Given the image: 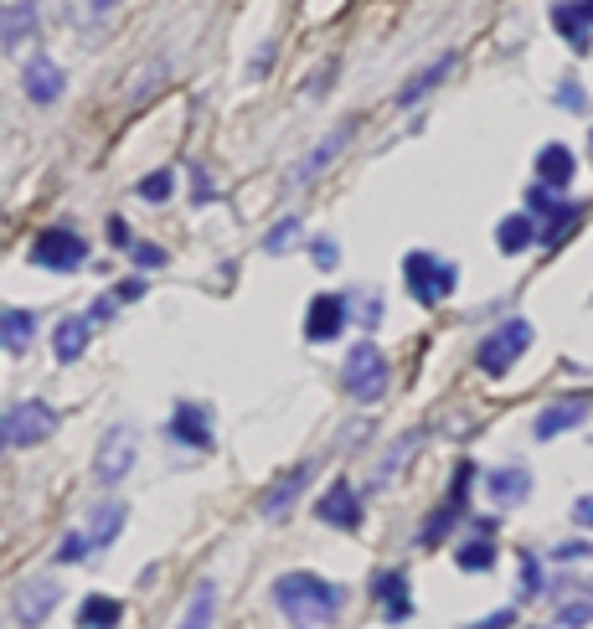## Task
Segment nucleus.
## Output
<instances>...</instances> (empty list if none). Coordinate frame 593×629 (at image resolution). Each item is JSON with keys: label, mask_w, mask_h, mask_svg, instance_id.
<instances>
[{"label": "nucleus", "mask_w": 593, "mask_h": 629, "mask_svg": "<svg viewBox=\"0 0 593 629\" xmlns=\"http://www.w3.org/2000/svg\"><path fill=\"white\" fill-rule=\"evenodd\" d=\"M109 315H114V300H99V305L88 310V321H109Z\"/></svg>", "instance_id": "nucleus-43"}, {"label": "nucleus", "mask_w": 593, "mask_h": 629, "mask_svg": "<svg viewBox=\"0 0 593 629\" xmlns=\"http://www.w3.org/2000/svg\"><path fill=\"white\" fill-rule=\"evenodd\" d=\"M552 558H558V562H578V558H593V547L589 542H562V547H552Z\"/></svg>", "instance_id": "nucleus-39"}, {"label": "nucleus", "mask_w": 593, "mask_h": 629, "mask_svg": "<svg viewBox=\"0 0 593 629\" xmlns=\"http://www.w3.org/2000/svg\"><path fill=\"white\" fill-rule=\"evenodd\" d=\"M522 598H537L542 594V562L532 558V552H522V588H516Z\"/></svg>", "instance_id": "nucleus-33"}, {"label": "nucleus", "mask_w": 593, "mask_h": 629, "mask_svg": "<svg viewBox=\"0 0 593 629\" xmlns=\"http://www.w3.org/2000/svg\"><path fill=\"white\" fill-rule=\"evenodd\" d=\"M573 170H578V155L568 150V145H542V150H537V181H542L547 191H562L573 181Z\"/></svg>", "instance_id": "nucleus-20"}, {"label": "nucleus", "mask_w": 593, "mask_h": 629, "mask_svg": "<svg viewBox=\"0 0 593 629\" xmlns=\"http://www.w3.org/2000/svg\"><path fill=\"white\" fill-rule=\"evenodd\" d=\"M57 598H63L57 579H26L16 588V598H11V614H16L21 625H42V619L57 609Z\"/></svg>", "instance_id": "nucleus-9"}, {"label": "nucleus", "mask_w": 593, "mask_h": 629, "mask_svg": "<svg viewBox=\"0 0 593 629\" xmlns=\"http://www.w3.org/2000/svg\"><path fill=\"white\" fill-rule=\"evenodd\" d=\"M526 346H532V325L516 315V321H501L491 330V336L480 340V351H474V361H480V372L485 377H506L511 372V361L522 357Z\"/></svg>", "instance_id": "nucleus-5"}, {"label": "nucleus", "mask_w": 593, "mask_h": 629, "mask_svg": "<svg viewBox=\"0 0 593 629\" xmlns=\"http://www.w3.org/2000/svg\"><path fill=\"white\" fill-rule=\"evenodd\" d=\"M340 604H346V588L331 579H315V573H284L273 583V609L300 629L331 625L340 614Z\"/></svg>", "instance_id": "nucleus-1"}, {"label": "nucleus", "mask_w": 593, "mask_h": 629, "mask_svg": "<svg viewBox=\"0 0 593 629\" xmlns=\"http://www.w3.org/2000/svg\"><path fill=\"white\" fill-rule=\"evenodd\" d=\"M377 598H382V609L388 619H407L413 614V598H407V573H377Z\"/></svg>", "instance_id": "nucleus-24"}, {"label": "nucleus", "mask_w": 593, "mask_h": 629, "mask_svg": "<svg viewBox=\"0 0 593 629\" xmlns=\"http://www.w3.org/2000/svg\"><path fill=\"white\" fill-rule=\"evenodd\" d=\"M403 284H407V294H413L418 305H439V300H449V294H455L459 269L449 263V258L407 254L403 258Z\"/></svg>", "instance_id": "nucleus-2"}, {"label": "nucleus", "mask_w": 593, "mask_h": 629, "mask_svg": "<svg viewBox=\"0 0 593 629\" xmlns=\"http://www.w3.org/2000/svg\"><path fill=\"white\" fill-rule=\"evenodd\" d=\"M119 300H139V294H145V284H139V279H130V284H119Z\"/></svg>", "instance_id": "nucleus-42"}, {"label": "nucleus", "mask_w": 593, "mask_h": 629, "mask_svg": "<svg viewBox=\"0 0 593 629\" xmlns=\"http://www.w3.org/2000/svg\"><path fill=\"white\" fill-rule=\"evenodd\" d=\"M88 552H93V547H88L83 531H68V537H63V547H57V562H83Z\"/></svg>", "instance_id": "nucleus-36"}, {"label": "nucleus", "mask_w": 593, "mask_h": 629, "mask_svg": "<svg viewBox=\"0 0 593 629\" xmlns=\"http://www.w3.org/2000/svg\"><path fill=\"white\" fill-rule=\"evenodd\" d=\"M32 340H36L32 310H0V346H5V351H26Z\"/></svg>", "instance_id": "nucleus-23"}, {"label": "nucleus", "mask_w": 593, "mask_h": 629, "mask_svg": "<svg viewBox=\"0 0 593 629\" xmlns=\"http://www.w3.org/2000/svg\"><path fill=\"white\" fill-rule=\"evenodd\" d=\"M346 139H351V124H336V130H331V135H325L321 145H315V150L300 160V166H294V181H300V187H310V181H315V176H321V170L331 166L340 150H346Z\"/></svg>", "instance_id": "nucleus-18"}, {"label": "nucleus", "mask_w": 593, "mask_h": 629, "mask_svg": "<svg viewBox=\"0 0 593 629\" xmlns=\"http://www.w3.org/2000/svg\"><path fill=\"white\" fill-rule=\"evenodd\" d=\"M465 485H470V464H459V475H455V491H449V501H444V510H434L424 521V531H418V547H434L444 537V531L459 521V510H465Z\"/></svg>", "instance_id": "nucleus-16"}, {"label": "nucleus", "mask_w": 593, "mask_h": 629, "mask_svg": "<svg viewBox=\"0 0 593 629\" xmlns=\"http://www.w3.org/2000/svg\"><path fill=\"white\" fill-rule=\"evenodd\" d=\"M346 330V300L340 294H315L305 310V336L321 346V340H336Z\"/></svg>", "instance_id": "nucleus-12"}, {"label": "nucleus", "mask_w": 593, "mask_h": 629, "mask_svg": "<svg viewBox=\"0 0 593 629\" xmlns=\"http://www.w3.org/2000/svg\"><path fill=\"white\" fill-rule=\"evenodd\" d=\"M315 516H321L325 527H340V531L361 527V501H356L351 480H331V491L315 501Z\"/></svg>", "instance_id": "nucleus-10"}, {"label": "nucleus", "mask_w": 593, "mask_h": 629, "mask_svg": "<svg viewBox=\"0 0 593 629\" xmlns=\"http://www.w3.org/2000/svg\"><path fill=\"white\" fill-rule=\"evenodd\" d=\"M455 68H459V52H444V57H434L428 68H418L403 88H398V109H418V103H424L428 93H434V88H439Z\"/></svg>", "instance_id": "nucleus-11"}, {"label": "nucleus", "mask_w": 593, "mask_h": 629, "mask_svg": "<svg viewBox=\"0 0 593 629\" xmlns=\"http://www.w3.org/2000/svg\"><path fill=\"white\" fill-rule=\"evenodd\" d=\"M552 26H558L568 42H573V52H589V26H593V0H558L552 5Z\"/></svg>", "instance_id": "nucleus-15"}, {"label": "nucleus", "mask_w": 593, "mask_h": 629, "mask_svg": "<svg viewBox=\"0 0 593 629\" xmlns=\"http://www.w3.org/2000/svg\"><path fill=\"white\" fill-rule=\"evenodd\" d=\"M83 258H88V243L78 238L72 227H47V233L32 243V263H36V269L72 273V269H83Z\"/></svg>", "instance_id": "nucleus-7"}, {"label": "nucleus", "mask_w": 593, "mask_h": 629, "mask_svg": "<svg viewBox=\"0 0 593 629\" xmlns=\"http://www.w3.org/2000/svg\"><path fill=\"white\" fill-rule=\"evenodd\" d=\"M88 330H93L88 315H68V321H57V330H52V357H57V361H78L88 351Z\"/></svg>", "instance_id": "nucleus-21"}, {"label": "nucleus", "mask_w": 593, "mask_h": 629, "mask_svg": "<svg viewBox=\"0 0 593 629\" xmlns=\"http://www.w3.org/2000/svg\"><path fill=\"white\" fill-rule=\"evenodd\" d=\"M573 516H578V521H583V527H593V495H583V501H578V506H573Z\"/></svg>", "instance_id": "nucleus-41"}, {"label": "nucleus", "mask_w": 593, "mask_h": 629, "mask_svg": "<svg viewBox=\"0 0 593 629\" xmlns=\"http://www.w3.org/2000/svg\"><path fill=\"white\" fill-rule=\"evenodd\" d=\"M495 243H501V254H526L537 243V227H532V217H501Z\"/></svg>", "instance_id": "nucleus-25"}, {"label": "nucleus", "mask_w": 593, "mask_h": 629, "mask_svg": "<svg viewBox=\"0 0 593 629\" xmlns=\"http://www.w3.org/2000/svg\"><path fill=\"white\" fill-rule=\"evenodd\" d=\"M109 243H119V248H130V227L119 217H109Z\"/></svg>", "instance_id": "nucleus-40"}, {"label": "nucleus", "mask_w": 593, "mask_h": 629, "mask_svg": "<svg viewBox=\"0 0 593 629\" xmlns=\"http://www.w3.org/2000/svg\"><path fill=\"white\" fill-rule=\"evenodd\" d=\"M552 99H558L562 109H573V114H589V93H583V83H578V78H562Z\"/></svg>", "instance_id": "nucleus-32"}, {"label": "nucleus", "mask_w": 593, "mask_h": 629, "mask_svg": "<svg viewBox=\"0 0 593 629\" xmlns=\"http://www.w3.org/2000/svg\"><path fill=\"white\" fill-rule=\"evenodd\" d=\"M305 485H310V464H294V470H289V475L279 480V485H269V491H264L258 510H264L269 521H279V516H284V510L294 506V501H300V491H305Z\"/></svg>", "instance_id": "nucleus-19"}, {"label": "nucleus", "mask_w": 593, "mask_h": 629, "mask_svg": "<svg viewBox=\"0 0 593 629\" xmlns=\"http://www.w3.org/2000/svg\"><path fill=\"white\" fill-rule=\"evenodd\" d=\"M485 491H491L495 506H522L526 495H532V470H526V464L491 470V475H485Z\"/></svg>", "instance_id": "nucleus-17"}, {"label": "nucleus", "mask_w": 593, "mask_h": 629, "mask_svg": "<svg viewBox=\"0 0 593 629\" xmlns=\"http://www.w3.org/2000/svg\"><path fill=\"white\" fill-rule=\"evenodd\" d=\"M119 0H88V11H93V16H103V11H114Z\"/></svg>", "instance_id": "nucleus-44"}, {"label": "nucleus", "mask_w": 593, "mask_h": 629, "mask_svg": "<svg viewBox=\"0 0 593 629\" xmlns=\"http://www.w3.org/2000/svg\"><path fill=\"white\" fill-rule=\"evenodd\" d=\"M310 258H315L321 269H336V263H340V248H336V238H325V233H321V238L310 243Z\"/></svg>", "instance_id": "nucleus-37"}, {"label": "nucleus", "mask_w": 593, "mask_h": 629, "mask_svg": "<svg viewBox=\"0 0 593 629\" xmlns=\"http://www.w3.org/2000/svg\"><path fill=\"white\" fill-rule=\"evenodd\" d=\"M455 562L465 568V573H491V568H495V547L485 542V537H474V542H465L455 552Z\"/></svg>", "instance_id": "nucleus-28"}, {"label": "nucleus", "mask_w": 593, "mask_h": 629, "mask_svg": "<svg viewBox=\"0 0 593 629\" xmlns=\"http://www.w3.org/2000/svg\"><path fill=\"white\" fill-rule=\"evenodd\" d=\"M135 460H139V434H135V424H114L109 434H103V443H99L93 480H99V485H119V480L135 470Z\"/></svg>", "instance_id": "nucleus-6"}, {"label": "nucleus", "mask_w": 593, "mask_h": 629, "mask_svg": "<svg viewBox=\"0 0 593 629\" xmlns=\"http://www.w3.org/2000/svg\"><path fill=\"white\" fill-rule=\"evenodd\" d=\"M139 196H145V202H170V196H176V176H170V170H155V176H145V181H139Z\"/></svg>", "instance_id": "nucleus-31"}, {"label": "nucleus", "mask_w": 593, "mask_h": 629, "mask_svg": "<svg viewBox=\"0 0 593 629\" xmlns=\"http://www.w3.org/2000/svg\"><path fill=\"white\" fill-rule=\"evenodd\" d=\"M130 258H135L139 269H166L170 263L166 248H155V243H130Z\"/></svg>", "instance_id": "nucleus-34"}, {"label": "nucleus", "mask_w": 593, "mask_h": 629, "mask_svg": "<svg viewBox=\"0 0 593 629\" xmlns=\"http://www.w3.org/2000/svg\"><path fill=\"white\" fill-rule=\"evenodd\" d=\"M124 604L119 598H83L78 604V625H119Z\"/></svg>", "instance_id": "nucleus-29"}, {"label": "nucleus", "mask_w": 593, "mask_h": 629, "mask_svg": "<svg viewBox=\"0 0 593 629\" xmlns=\"http://www.w3.org/2000/svg\"><path fill=\"white\" fill-rule=\"evenodd\" d=\"M589 418V397H562V403H552V408L537 413V424H532V434L537 439H558V434H568V428H578Z\"/></svg>", "instance_id": "nucleus-14"}, {"label": "nucleus", "mask_w": 593, "mask_h": 629, "mask_svg": "<svg viewBox=\"0 0 593 629\" xmlns=\"http://www.w3.org/2000/svg\"><path fill=\"white\" fill-rule=\"evenodd\" d=\"M36 32V11H32V0H21V5H11L5 16H0V42L5 47H16L21 36H32Z\"/></svg>", "instance_id": "nucleus-26"}, {"label": "nucleus", "mask_w": 593, "mask_h": 629, "mask_svg": "<svg viewBox=\"0 0 593 629\" xmlns=\"http://www.w3.org/2000/svg\"><path fill=\"white\" fill-rule=\"evenodd\" d=\"M558 619H562V625H589V619H593V604H562Z\"/></svg>", "instance_id": "nucleus-38"}, {"label": "nucleus", "mask_w": 593, "mask_h": 629, "mask_svg": "<svg viewBox=\"0 0 593 629\" xmlns=\"http://www.w3.org/2000/svg\"><path fill=\"white\" fill-rule=\"evenodd\" d=\"M212 609H217V583H197V598L187 604V614H181V625H187V629L212 625Z\"/></svg>", "instance_id": "nucleus-27"}, {"label": "nucleus", "mask_w": 593, "mask_h": 629, "mask_svg": "<svg viewBox=\"0 0 593 629\" xmlns=\"http://www.w3.org/2000/svg\"><path fill=\"white\" fill-rule=\"evenodd\" d=\"M212 413L202 408V403H176V413H170V439L191 443L197 454H206L212 449V424H206Z\"/></svg>", "instance_id": "nucleus-13"}, {"label": "nucleus", "mask_w": 593, "mask_h": 629, "mask_svg": "<svg viewBox=\"0 0 593 629\" xmlns=\"http://www.w3.org/2000/svg\"><path fill=\"white\" fill-rule=\"evenodd\" d=\"M589 145H593V135H589Z\"/></svg>", "instance_id": "nucleus-45"}, {"label": "nucleus", "mask_w": 593, "mask_h": 629, "mask_svg": "<svg viewBox=\"0 0 593 629\" xmlns=\"http://www.w3.org/2000/svg\"><path fill=\"white\" fill-rule=\"evenodd\" d=\"M52 428H57V408L42 403V397H26L16 408L0 413V434H5V449H32V443L52 439Z\"/></svg>", "instance_id": "nucleus-4"}, {"label": "nucleus", "mask_w": 593, "mask_h": 629, "mask_svg": "<svg viewBox=\"0 0 593 629\" xmlns=\"http://www.w3.org/2000/svg\"><path fill=\"white\" fill-rule=\"evenodd\" d=\"M413 449H418V434H407L403 443H392V449H388V460H382V480H392V470H403V460L413 454Z\"/></svg>", "instance_id": "nucleus-35"}, {"label": "nucleus", "mask_w": 593, "mask_h": 629, "mask_svg": "<svg viewBox=\"0 0 593 629\" xmlns=\"http://www.w3.org/2000/svg\"><path fill=\"white\" fill-rule=\"evenodd\" d=\"M21 88H26V99H32L36 109H52V103L63 99L68 78H63V68L52 63L47 52H36L32 63H26V72H21Z\"/></svg>", "instance_id": "nucleus-8"}, {"label": "nucleus", "mask_w": 593, "mask_h": 629, "mask_svg": "<svg viewBox=\"0 0 593 629\" xmlns=\"http://www.w3.org/2000/svg\"><path fill=\"white\" fill-rule=\"evenodd\" d=\"M294 238H300V217H279L269 233H264V254H284Z\"/></svg>", "instance_id": "nucleus-30"}, {"label": "nucleus", "mask_w": 593, "mask_h": 629, "mask_svg": "<svg viewBox=\"0 0 593 629\" xmlns=\"http://www.w3.org/2000/svg\"><path fill=\"white\" fill-rule=\"evenodd\" d=\"M124 516H130V506L124 501H103V506H93V516H88V547H109L124 531Z\"/></svg>", "instance_id": "nucleus-22"}, {"label": "nucleus", "mask_w": 593, "mask_h": 629, "mask_svg": "<svg viewBox=\"0 0 593 629\" xmlns=\"http://www.w3.org/2000/svg\"><path fill=\"white\" fill-rule=\"evenodd\" d=\"M340 377H346V392H351L356 403H377V397L388 392V382H392L388 357L377 351L372 340H356L351 351H346V367H340Z\"/></svg>", "instance_id": "nucleus-3"}]
</instances>
